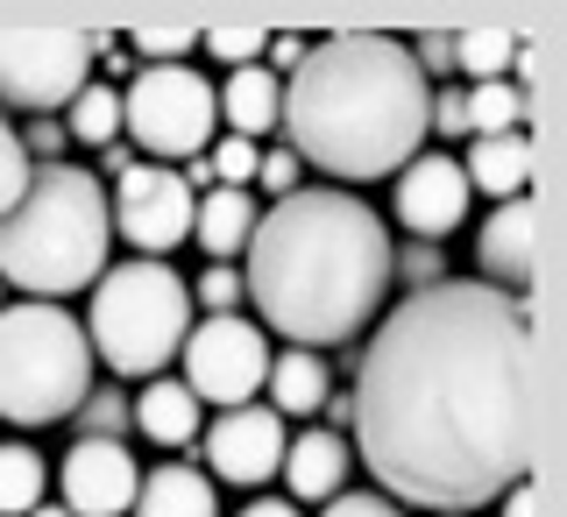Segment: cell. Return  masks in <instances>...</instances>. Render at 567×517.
I'll use <instances>...</instances> for the list:
<instances>
[{
    "label": "cell",
    "instance_id": "cell-12",
    "mask_svg": "<svg viewBox=\"0 0 567 517\" xmlns=\"http://www.w3.org/2000/svg\"><path fill=\"white\" fill-rule=\"evenodd\" d=\"M58 483H64V510L71 517H128L135 489H142V468H135V454L121 447V440H71Z\"/></svg>",
    "mask_w": 567,
    "mask_h": 517
},
{
    "label": "cell",
    "instance_id": "cell-39",
    "mask_svg": "<svg viewBox=\"0 0 567 517\" xmlns=\"http://www.w3.org/2000/svg\"><path fill=\"white\" fill-rule=\"evenodd\" d=\"M100 156H106V170H114V177H121V170H135V149H128V142H106Z\"/></svg>",
    "mask_w": 567,
    "mask_h": 517
},
{
    "label": "cell",
    "instance_id": "cell-18",
    "mask_svg": "<svg viewBox=\"0 0 567 517\" xmlns=\"http://www.w3.org/2000/svg\"><path fill=\"white\" fill-rule=\"evenodd\" d=\"M248 235H256V199H248V192H227V185L199 192V206H192V241H199L213 262L241 256Z\"/></svg>",
    "mask_w": 567,
    "mask_h": 517
},
{
    "label": "cell",
    "instance_id": "cell-38",
    "mask_svg": "<svg viewBox=\"0 0 567 517\" xmlns=\"http://www.w3.org/2000/svg\"><path fill=\"white\" fill-rule=\"evenodd\" d=\"M241 517H298L291 504H284V496H256V504H248Z\"/></svg>",
    "mask_w": 567,
    "mask_h": 517
},
{
    "label": "cell",
    "instance_id": "cell-34",
    "mask_svg": "<svg viewBox=\"0 0 567 517\" xmlns=\"http://www.w3.org/2000/svg\"><path fill=\"white\" fill-rule=\"evenodd\" d=\"M319 517H398V504L377 489H341V496H327V510Z\"/></svg>",
    "mask_w": 567,
    "mask_h": 517
},
{
    "label": "cell",
    "instance_id": "cell-23",
    "mask_svg": "<svg viewBox=\"0 0 567 517\" xmlns=\"http://www.w3.org/2000/svg\"><path fill=\"white\" fill-rule=\"evenodd\" d=\"M43 483H50L43 454L22 447V440H8V447H0V517H29L43 504Z\"/></svg>",
    "mask_w": 567,
    "mask_h": 517
},
{
    "label": "cell",
    "instance_id": "cell-19",
    "mask_svg": "<svg viewBox=\"0 0 567 517\" xmlns=\"http://www.w3.org/2000/svg\"><path fill=\"white\" fill-rule=\"evenodd\" d=\"M128 510L135 517H220V489L206 483V468H150Z\"/></svg>",
    "mask_w": 567,
    "mask_h": 517
},
{
    "label": "cell",
    "instance_id": "cell-26",
    "mask_svg": "<svg viewBox=\"0 0 567 517\" xmlns=\"http://www.w3.org/2000/svg\"><path fill=\"white\" fill-rule=\"evenodd\" d=\"M128 425H135L128 418V397H121L114 383H106V390H85V404L71 412V433H79V440H121Z\"/></svg>",
    "mask_w": 567,
    "mask_h": 517
},
{
    "label": "cell",
    "instance_id": "cell-17",
    "mask_svg": "<svg viewBox=\"0 0 567 517\" xmlns=\"http://www.w3.org/2000/svg\"><path fill=\"white\" fill-rule=\"evenodd\" d=\"M461 177H468V192H489L496 206L525 199V185H532V135H475Z\"/></svg>",
    "mask_w": 567,
    "mask_h": 517
},
{
    "label": "cell",
    "instance_id": "cell-1",
    "mask_svg": "<svg viewBox=\"0 0 567 517\" xmlns=\"http://www.w3.org/2000/svg\"><path fill=\"white\" fill-rule=\"evenodd\" d=\"M539 418V354L525 298L483 277L404 291L354 354V461L390 504L468 517L525 483Z\"/></svg>",
    "mask_w": 567,
    "mask_h": 517
},
{
    "label": "cell",
    "instance_id": "cell-25",
    "mask_svg": "<svg viewBox=\"0 0 567 517\" xmlns=\"http://www.w3.org/2000/svg\"><path fill=\"white\" fill-rule=\"evenodd\" d=\"M454 64L475 71V85L504 79V71H511V29H461L454 35Z\"/></svg>",
    "mask_w": 567,
    "mask_h": 517
},
{
    "label": "cell",
    "instance_id": "cell-37",
    "mask_svg": "<svg viewBox=\"0 0 567 517\" xmlns=\"http://www.w3.org/2000/svg\"><path fill=\"white\" fill-rule=\"evenodd\" d=\"M306 35H270V64H298V58H306Z\"/></svg>",
    "mask_w": 567,
    "mask_h": 517
},
{
    "label": "cell",
    "instance_id": "cell-15",
    "mask_svg": "<svg viewBox=\"0 0 567 517\" xmlns=\"http://www.w3.org/2000/svg\"><path fill=\"white\" fill-rule=\"evenodd\" d=\"M354 468L348 440L333 433V425H312V433L284 440V483H291V496H306V504H327V496H341Z\"/></svg>",
    "mask_w": 567,
    "mask_h": 517
},
{
    "label": "cell",
    "instance_id": "cell-35",
    "mask_svg": "<svg viewBox=\"0 0 567 517\" xmlns=\"http://www.w3.org/2000/svg\"><path fill=\"white\" fill-rule=\"evenodd\" d=\"M404 50H412L419 79H425V71H447V64H454V35H419V43H404Z\"/></svg>",
    "mask_w": 567,
    "mask_h": 517
},
{
    "label": "cell",
    "instance_id": "cell-30",
    "mask_svg": "<svg viewBox=\"0 0 567 517\" xmlns=\"http://www.w3.org/2000/svg\"><path fill=\"white\" fill-rule=\"evenodd\" d=\"M192 306H206V319H220V312H235L241 306V270H227V262H213V270L192 283Z\"/></svg>",
    "mask_w": 567,
    "mask_h": 517
},
{
    "label": "cell",
    "instance_id": "cell-24",
    "mask_svg": "<svg viewBox=\"0 0 567 517\" xmlns=\"http://www.w3.org/2000/svg\"><path fill=\"white\" fill-rule=\"evenodd\" d=\"M64 135L71 142H93V149H106V142H121V93L106 79H93L79 100L64 106Z\"/></svg>",
    "mask_w": 567,
    "mask_h": 517
},
{
    "label": "cell",
    "instance_id": "cell-20",
    "mask_svg": "<svg viewBox=\"0 0 567 517\" xmlns=\"http://www.w3.org/2000/svg\"><path fill=\"white\" fill-rule=\"evenodd\" d=\"M128 418L156 440V447H192V440H199V397H192L185 383H171V376H150V390L128 404Z\"/></svg>",
    "mask_w": 567,
    "mask_h": 517
},
{
    "label": "cell",
    "instance_id": "cell-36",
    "mask_svg": "<svg viewBox=\"0 0 567 517\" xmlns=\"http://www.w3.org/2000/svg\"><path fill=\"white\" fill-rule=\"evenodd\" d=\"M504 517H539V496H532V483L504 489Z\"/></svg>",
    "mask_w": 567,
    "mask_h": 517
},
{
    "label": "cell",
    "instance_id": "cell-31",
    "mask_svg": "<svg viewBox=\"0 0 567 517\" xmlns=\"http://www.w3.org/2000/svg\"><path fill=\"white\" fill-rule=\"evenodd\" d=\"M199 43L213 50V58H220V64H256L262 58V50H270V35H262V29H213V35H199Z\"/></svg>",
    "mask_w": 567,
    "mask_h": 517
},
{
    "label": "cell",
    "instance_id": "cell-28",
    "mask_svg": "<svg viewBox=\"0 0 567 517\" xmlns=\"http://www.w3.org/2000/svg\"><path fill=\"white\" fill-rule=\"evenodd\" d=\"M256 142H241V135H220L213 142V156H206V170H213V185H227V192H248V177H256Z\"/></svg>",
    "mask_w": 567,
    "mask_h": 517
},
{
    "label": "cell",
    "instance_id": "cell-8",
    "mask_svg": "<svg viewBox=\"0 0 567 517\" xmlns=\"http://www.w3.org/2000/svg\"><path fill=\"white\" fill-rule=\"evenodd\" d=\"M100 35L79 29H0V106L58 114L93 85Z\"/></svg>",
    "mask_w": 567,
    "mask_h": 517
},
{
    "label": "cell",
    "instance_id": "cell-33",
    "mask_svg": "<svg viewBox=\"0 0 567 517\" xmlns=\"http://www.w3.org/2000/svg\"><path fill=\"white\" fill-rule=\"evenodd\" d=\"M192 43H199L192 29H142V35H135V50H142L150 64H177V58H185Z\"/></svg>",
    "mask_w": 567,
    "mask_h": 517
},
{
    "label": "cell",
    "instance_id": "cell-29",
    "mask_svg": "<svg viewBox=\"0 0 567 517\" xmlns=\"http://www.w3.org/2000/svg\"><path fill=\"white\" fill-rule=\"evenodd\" d=\"M29 156H22V135L8 128V121H0V220H8L14 206H22V192H29Z\"/></svg>",
    "mask_w": 567,
    "mask_h": 517
},
{
    "label": "cell",
    "instance_id": "cell-7",
    "mask_svg": "<svg viewBox=\"0 0 567 517\" xmlns=\"http://www.w3.org/2000/svg\"><path fill=\"white\" fill-rule=\"evenodd\" d=\"M220 106H213V79L192 64H142L121 93V135L128 149L156 156V164H192L206 156Z\"/></svg>",
    "mask_w": 567,
    "mask_h": 517
},
{
    "label": "cell",
    "instance_id": "cell-4",
    "mask_svg": "<svg viewBox=\"0 0 567 517\" xmlns=\"http://www.w3.org/2000/svg\"><path fill=\"white\" fill-rule=\"evenodd\" d=\"M106 256H114L106 185L79 164H35L22 206L0 220V283L58 306L71 291H93Z\"/></svg>",
    "mask_w": 567,
    "mask_h": 517
},
{
    "label": "cell",
    "instance_id": "cell-16",
    "mask_svg": "<svg viewBox=\"0 0 567 517\" xmlns=\"http://www.w3.org/2000/svg\"><path fill=\"white\" fill-rule=\"evenodd\" d=\"M213 106H220L227 135L256 142L284 121V79L270 64H241V71H227V85H213Z\"/></svg>",
    "mask_w": 567,
    "mask_h": 517
},
{
    "label": "cell",
    "instance_id": "cell-2",
    "mask_svg": "<svg viewBox=\"0 0 567 517\" xmlns=\"http://www.w3.org/2000/svg\"><path fill=\"white\" fill-rule=\"evenodd\" d=\"M390 227L341 185H298L291 199L256 213L241 298H256L262 327L291 348H341L390 298Z\"/></svg>",
    "mask_w": 567,
    "mask_h": 517
},
{
    "label": "cell",
    "instance_id": "cell-9",
    "mask_svg": "<svg viewBox=\"0 0 567 517\" xmlns=\"http://www.w3.org/2000/svg\"><path fill=\"white\" fill-rule=\"evenodd\" d=\"M177 354H185V390L199 404H220V412L256 404V390L270 383V341H262V327H248L235 312L199 319Z\"/></svg>",
    "mask_w": 567,
    "mask_h": 517
},
{
    "label": "cell",
    "instance_id": "cell-27",
    "mask_svg": "<svg viewBox=\"0 0 567 517\" xmlns=\"http://www.w3.org/2000/svg\"><path fill=\"white\" fill-rule=\"evenodd\" d=\"M390 277L412 283V291H433L447 277V256H440V241H404V248H390Z\"/></svg>",
    "mask_w": 567,
    "mask_h": 517
},
{
    "label": "cell",
    "instance_id": "cell-6",
    "mask_svg": "<svg viewBox=\"0 0 567 517\" xmlns=\"http://www.w3.org/2000/svg\"><path fill=\"white\" fill-rule=\"evenodd\" d=\"M93 390V348L64 306L22 298L0 306V418L8 425H58Z\"/></svg>",
    "mask_w": 567,
    "mask_h": 517
},
{
    "label": "cell",
    "instance_id": "cell-21",
    "mask_svg": "<svg viewBox=\"0 0 567 517\" xmlns=\"http://www.w3.org/2000/svg\"><path fill=\"white\" fill-rule=\"evenodd\" d=\"M327 397H333V376L319 354H306V348L270 354V412L277 418H312V412H327Z\"/></svg>",
    "mask_w": 567,
    "mask_h": 517
},
{
    "label": "cell",
    "instance_id": "cell-40",
    "mask_svg": "<svg viewBox=\"0 0 567 517\" xmlns=\"http://www.w3.org/2000/svg\"><path fill=\"white\" fill-rule=\"evenodd\" d=\"M29 517H71V510H64V504H35Z\"/></svg>",
    "mask_w": 567,
    "mask_h": 517
},
{
    "label": "cell",
    "instance_id": "cell-5",
    "mask_svg": "<svg viewBox=\"0 0 567 517\" xmlns=\"http://www.w3.org/2000/svg\"><path fill=\"white\" fill-rule=\"evenodd\" d=\"M192 333V283L171 262H114L93 283V312H85V348L93 362H106L114 376H164L171 354Z\"/></svg>",
    "mask_w": 567,
    "mask_h": 517
},
{
    "label": "cell",
    "instance_id": "cell-14",
    "mask_svg": "<svg viewBox=\"0 0 567 517\" xmlns=\"http://www.w3.org/2000/svg\"><path fill=\"white\" fill-rule=\"evenodd\" d=\"M475 256H483V283H496V291L525 298L532 291V192L525 199H504L483 220V241H475Z\"/></svg>",
    "mask_w": 567,
    "mask_h": 517
},
{
    "label": "cell",
    "instance_id": "cell-10",
    "mask_svg": "<svg viewBox=\"0 0 567 517\" xmlns=\"http://www.w3.org/2000/svg\"><path fill=\"white\" fill-rule=\"evenodd\" d=\"M192 192H185V177H177L171 164H135V170H121L114 177V199H106V213H114V227H121V241H135V256H150V262H164L171 248H185L192 241Z\"/></svg>",
    "mask_w": 567,
    "mask_h": 517
},
{
    "label": "cell",
    "instance_id": "cell-13",
    "mask_svg": "<svg viewBox=\"0 0 567 517\" xmlns=\"http://www.w3.org/2000/svg\"><path fill=\"white\" fill-rule=\"evenodd\" d=\"M468 177H461L454 156H412V164L398 170V227L419 241H440L454 235L461 220H468Z\"/></svg>",
    "mask_w": 567,
    "mask_h": 517
},
{
    "label": "cell",
    "instance_id": "cell-11",
    "mask_svg": "<svg viewBox=\"0 0 567 517\" xmlns=\"http://www.w3.org/2000/svg\"><path fill=\"white\" fill-rule=\"evenodd\" d=\"M199 447H206V483H235L256 489L284 468V418L270 404H241V412H220L213 425H199Z\"/></svg>",
    "mask_w": 567,
    "mask_h": 517
},
{
    "label": "cell",
    "instance_id": "cell-22",
    "mask_svg": "<svg viewBox=\"0 0 567 517\" xmlns=\"http://www.w3.org/2000/svg\"><path fill=\"white\" fill-rule=\"evenodd\" d=\"M461 106H468V142L475 135H525V121H532L525 85H511V79H489L475 93H461Z\"/></svg>",
    "mask_w": 567,
    "mask_h": 517
},
{
    "label": "cell",
    "instance_id": "cell-32",
    "mask_svg": "<svg viewBox=\"0 0 567 517\" xmlns=\"http://www.w3.org/2000/svg\"><path fill=\"white\" fill-rule=\"evenodd\" d=\"M298 177H306V164H298L291 149H262V156H256V185H262V192H277V199H291Z\"/></svg>",
    "mask_w": 567,
    "mask_h": 517
},
{
    "label": "cell",
    "instance_id": "cell-3",
    "mask_svg": "<svg viewBox=\"0 0 567 517\" xmlns=\"http://www.w3.org/2000/svg\"><path fill=\"white\" fill-rule=\"evenodd\" d=\"M425 100L433 85L419 79L398 35L348 29L298 58L284 85V135H291L298 164L341 177V185H369L425 156Z\"/></svg>",
    "mask_w": 567,
    "mask_h": 517
}]
</instances>
